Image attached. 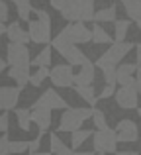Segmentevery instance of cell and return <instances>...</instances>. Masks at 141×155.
<instances>
[{
  "label": "cell",
  "instance_id": "6da1fadb",
  "mask_svg": "<svg viewBox=\"0 0 141 155\" xmlns=\"http://www.w3.org/2000/svg\"><path fill=\"white\" fill-rule=\"evenodd\" d=\"M51 8L61 12V16L71 22H90L94 18V0H59Z\"/></svg>",
  "mask_w": 141,
  "mask_h": 155
},
{
  "label": "cell",
  "instance_id": "7a4b0ae2",
  "mask_svg": "<svg viewBox=\"0 0 141 155\" xmlns=\"http://www.w3.org/2000/svg\"><path fill=\"white\" fill-rule=\"evenodd\" d=\"M51 47H55V49L61 53V55L67 59V65H71V67H82L84 63H88L86 55H84L79 47H75V43L69 41V38L65 35L63 30L55 35V39L51 41Z\"/></svg>",
  "mask_w": 141,
  "mask_h": 155
},
{
  "label": "cell",
  "instance_id": "3957f363",
  "mask_svg": "<svg viewBox=\"0 0 141 155\" xmlns=\"http://www.w3.org/2000/svg\"><path fill=\"white\" fill-rule=\"evenodd\" d=\"M131 49H133V43H127V41H122V43H114L104 55H100V59L96 61L102 73H114L118 71V63L127 55Z\"/></svg>",
  "mask_w": 141,
  "mask_h": 155
},
{
  "label": "cell",
  "instance_id": "277c9868",
  "mask_svg": "<svg viewBox=\"0 0 141 155\" xmlns=\"http://www.w3.org/2000/svg\"><path fill=\"white\" fill-rule=\"evenodd\" d=\"M94 108H72V110H65L59 120V132H76L80 130L84 120L92 118Z\"/></svg>",
  "mask_w": 141,
  "mask_h": 155
},
{
  "label": "cell",
  "instance_id": "5b68a950",
  "mask_svg": "<svg viewBox=\"0 0 141 155\" xmlns=\"http://www.w3.org/2000/svg\"><path fill=\"white\" fill-rule=\"evenodd\" d=\"M92 145L96 153H114L118 147V136L114 130H104V132H94L92 134Z\"/></svg>",
  "mask_w": 141,
  "mask_h": 155
},
{
  "label": "cell",
  "instance_id": "8992f818",
  "mask_svg": "<svg viewBox=\"0 0 141 155\" xmlns=\"http://www.w3.org/2000/svg\"><path fill=\"white\" fill-rule=\"evenodd\" d=\"M6 63L10 67H24L30 65V51L22 43H8L6 45Z\"/></svg>",
  "mask_w": 141,
  "mask_h": 155
},
{
  "label": "cell",
  "instance_id": "52a82bcc",
  "mask_svg": "<svg viewBox=\"0 0 141 155\" xmlns=\"http://www.w3.org/2000/svg\"><path fill=\"white\" fill-rule=\"evenodd\" d=\"M49 79L55 87L67 88L75 84V73H72L71 65H55L53 69H49Z\"/></svg>",
  "mask_w": 141,
  "mask_h": 155
},
{
  "label": "cell",
  "instance_id": "ba28073f",
  "mask_svg": "<svg viewBox=\"0 0 141 155\" xmlns=\"http://www.w3.org/2000/svg\"><path fill=\"white\" fill-rule=\"evenodd\" d=\"M34 108H45V110H67V102L59 92L53 88H47L37 100H35Z\"/></svg>",
  "mask_w": 141,
  "mask_h": 155
},
{
  "label": "cell",
  "instance_id": "9c48e42d",
  "mask_svg": "<svg viewBox=\"0 0 141 155\" xmlns=\"http://www.w3.org/2000/svg\"><path fill=\"white\" fill-rule=\"evenodd\" d=\"M27 34H30V39H31V41L45 45V43L51 41V24L41 22V20H30Z\"/></svg>",
  "mask_w": 141,
  "mask_h": 155
},
{
  "label": "cell",
  "instance_id": "30bf717a",
  "mask_svg": "<svg viewBox=\"0 0 141 155\" xmlns=\"http://www.w3.org/2000/svg\"><path fill=\"white\" fill-rule=\"evenodd\" d=\"M116 102H118L120 108L123 110H133L137 108V102H139V92L135 87H122L116 91Z\"/></svg>",
  "mask_w": 141,
  "mask_h": 155
},
{
  "label": "cell",
  "instance_id": "8fae6325",
  "mask_svg": "<svg viewBox=\"0 0 141 155\" xmlns=\"http://www.w3.org/2000/svg\"><path fill=\"white\" fill-rule=\"evenodd\" d=\"M116 136H118V141H122V143L137 141V137H139L137 124L133 120H120L118 126H116Z\"/></svg>",
  "mask_w": 141,
  "mask_h": 155
},
{
  "label": "cell",
  "instance_id": "7c38bea8",
  "mask_svg": "<svg viewBox=\"0 0 141 155\" xmlns=\"http://www.w3.org/2000/svg\"><path fill=\"white\" fill-rule=\"evenodd\" d=\"M65 35L69 38L71 43H88L92 41V31L84 26L82 22H76V24H71V26L63 28Z\"/></svg>",
  "mask_w": 141,
  "mask_h": 155
},
{
  "label": "cell",
  "instance_id": "4fadbf2b",
  "mask_svg": "<svg viewBox=\"0 0 141 155\" xmlns=\"http://www.w3.org/2000/svg\"><path fill=\"white\" fill-rule=\"evenodd\" d=\"M20 100L18 87H0V110H14Z\"/></svg>",
  "mask_w": 141,
  "mask_h": 155
},
{
  "label": "cell",
  "instance_id": "5bb4252c",
  "mask_svg": "<svg viewBox=\"0 0 141 155\" xmlns=\"http://www.w3.org/2000/svg\"><path fill=\"white\" fill-rule=\"evenodd\" d=\"M92 81H94V63L88 61L80 67L79 73H75V84L76 87H92Z\"/></svg>",
  "mask_w": 141,
  "mask_h": 155
},
{
  "label": "cell",
  "instance_id": "9a60e30c",
  "mask_svg": "<svg viewBox=\"0 0 141 155\" xmlns=\"http://www.w3.org/2000/svg\"><path fill=\"white\" fill-rule=\"evenodd\" d=\"M6 35H8V39H10V43H22V45H26V43L30 41V34L24 31V28L20 26L18 22L8 24L6 26Z\"/></svg>",
  "mask_w": 141,
  "mask_h": 155
},
{
  "label": "cell",
  "instance_id": "2e32d148",
  "mask_svg": "<svg viewBox=\"0 0 141 155\" xmlns=\"http://www.w3.org/2000/svg\"><path fill=\"white\" fill-rule=\"evenodd\" d=\"M31 124L39 126V132L49 130V126H51V110L34 108V110H31Z\"/></svg>",
  "mask_w": 141,
  "mask_h": 155
},
{
  "label": "cell",
  "instance_id": "e0dca14e",
  "mask_svg": "<svg viewBox=\"0 0 141 155\" xmlns=\"http://www.w3.org/2000/svg\"><path fill=\"white\" fill-rule=\"evenodd\" d=\"M8 77L10 79L16 81V84H18V88L22 91L24 87H26L27 83H30V65H24V67H10V71H8Z\"/></svg>",
  "mask_w": 141,
  "mask_h": 155
},
{
  "label": "cell",
  "instance_id": "ac0fdd59",
  "mask_svg": "<svg viewBox=\"0 0 141 155\" xmlns=\"http://www.w3.org/2000/svg\"><path fill=\"white\" fill-rule=\"evenodd\" d=\"M123 8H126V14L130 16V20H133V22L141 20V0H123Z\"/></svg>",
  "mask_w": 141,
  "mask_h": 155
},
{
  "label": "cell",
  "instance_id": "d6986e66",
  "mask_svg": "<svg viewBox=\"0 0 141 155\" xmlns=\"http://www.w3.org/2000/svg\"><path fill=\"white\" fill-rule=\"evenodd\" d=\"M90 31H92V41L94 43H98V45H108V43H112L110 34H108L100 24H94V28H92Z\"/></svg>",
  "mask_w": 141,
  "mask_h": 155
},
{
  "label": "cell",
  "instance_id": "ffe728a7",
  "mask_svg": "<svg viewBox=\"0 0 141 155\" xmlns=\"http://www.w3.org/2000/svg\"><path fill=\"white\" fill-rule=\"evenodd\" d=\"M94 20L96 24H106V22H116V8L114 6H108V8H102V10L94 12Z\"/></svg>",
  "mask_w": 141,
  "mask_h": 155
},
{
  "label": "cell",
  "instance_id": "44dd1931",
  "mask_svg": "<svg viewBox=\"0 0 141 155\" xmlns=\"http://www.w3.org/2000/svg\"><path fill=\"white\" fill-rule=\"evenodd\" d=\"M14 4H16L18 18L24 20V22H30V16H31V12H34V8H31L30 0H14Z\"/></svg>",
  "mask_w": 141,
  "mask_h": 155
},
{
  "label": "cell",
  "instance_id": "7402d4cb",
  "mask_svg": "<svg viewBox=\"0 0 141 155\" xmlns=\"http://www.w3.org/2000/svg\"><path fill=\"white\" fill-rule=\"evenodd\" d=\"M16 118H18L20 130L27 132V130L31 128V112L27 108H16Z\"/></svg>",
  "mask_w": 141,
  "mask_h": 155
},
{
  "label": "cell",
  "instance_id": "603a6c76",
  "mask_svg": "<svg viewBox=\"0 0 141 155\" xmlns=\"http://www.w3.org/2000/svg\"><path fill=\"white\" fill-rule=\"evenodd\" d=\"M49 63H51V47H43L30 65H35L39 69V67H49Z\"/></svg>",
  "mask_w": 141,
  "mask_h": 155
},
{
  "label": "cell",
  "instance_id": "cb8c5ba5",
  "mask_svg": "<svg viewBox=\"0 0 141 155\" xmlns=\"http://www.w3.org/2000/svg\"><path fill=\"white\" fill-rule=\"evenodd\" d=\"M114 28H116V43H122L127 35V30H130V20H116Z\"/></svg>",
  "mask_w": 141,
  "mask_h": 155
},
{
  "label": "cell",
  "instance_id": "d4e9b609",
  "mask_svg": "<svg viewBox=\"0 0 141 155\" xmlns=\"http://www.w3.org/2000/svg\"><path fill=\"white\" fill-rule=\"evenodd\" d=\"M88 137H92V132L90 130H76V132H72V137H71V145L72 147H79V145H82L84 141L88 140Z\"/></svg>",
  "mask_w": 141,
  "mask_h": 155
},
{
  "label": "cell",
  "instance_id": "484cf974",
  "mask_svg": "<svg viewBox=\"0 0 141 155\" xmlns=\"http://www.w3.org/2000/svg\"><path fill=\"white\" fill-rule=\"evenodd\" d=\"M49 77V67H39L37 71L34 73V75L30 77V84H34V87H39V84L43 83V81Z\"/></svg>",
  "mask_w": 141,
  "mask_h": 155
},
{
  "label": "cell",
  "instance_id": "4316f807",
  "mask_svg": "<svg viewBox=\"0 0 141 155\" xmlns=\"http://www.w3.org/2000/svg\"><path fill=\"white\" fill-rule=\"evenodd\" d=\"M92 120H94L96 132H104V130H108V122H106V116H104L102 110L94 108V112H92Z\"/></svg>",
  "mask_w": 141,
  "mask_h": 155
},
{
  "label": "cell",
  "instance_id": "83f0119b",
  "mask_svg": "<svg viewBox=\"0 0 141 155\" xmlns=\"http://www.w3.org/2000/svg\"><path fill=\"white\" fill-rule=\"evenodd\" d=\"M76 92H79L80 98H84L90 106L96 104V96H94V88L92 87H76Z\"/></svg>",
  "mask_w": 141,
  "mask_h": 155
},
{
  "label": "cell",
  "instance_id": "f1b7e54d",
  "mask_svg": "<svg viewBox=\"0 0 141 155\" xmlns=\"http://www.w3.org/2000/svg\"><path fill=\"white\" fill-rule=\"evenodd\" d=\"M30 149V141H22V140H16V141H10V153L16 155V153H24Z\"/></svg>",
  "mask_w": 141,
  "mask_h": 155
},
{
  "label": "cell",
  "instance_id": "f546056e",
  "mask_svg": "<svg viewBox=\"0 0 141 155\" xmlns=\"http://www.w3.org/2000/svg\"><path fill=\"white\" fill-rule=\"evenodd\" d=\"M135 71H137V63H123L118 67L120 75H133Z\"/></svg>",
  "mask_w": 141,
  "mask_h": 155
},
{
  "label": "cell",
  "instance_id": "4dcf8cb0",
  "mask_svg": "<svg viewBox=\"0 0 141 155\" xmlns=\"http://www.w3.org/2000/svg\"><path fill=\"white\" fill-rule=\"evenodd\" d=\"M51 151H57V149H61V147H65V143H63V140H61V137H59V136H55V134H51Z\"/></svg>",
  "mask_w": 141,
  "mask_h": 155
},
{
  "label": "cell",
  "instance_id": "1f68e13d",
  "mask_svg": "<svg viewBox=\"0 0 141 155\" xmlns=\"http://www.w3.org/2000/svg\"><path fill=\"white\" fill-rule=\"evenodd\" d=\"M10 153V140L8 136H2L0 137V155H8Z\"/></svg>",
  "mask_w": 141,
  "mask_h": 155
},
{
  "label": "cell",
  "instance_id": "d6a6232c",
  "mask_svg": "<svg viewBox=\"0 0 141 155\" xmlns=\"http://www.w3.org/2000/svg\"><path fill=\"white\" fill-rule=\"evenodd\" d=\"M8 126H10V116H8V112H4L2 116H0V132L6 134L8 132Z\"/></svg>",
  "mask_w": 141,
  "mask_h": 155
},
{
  "label": "cell",
  "instance_id": "836d02e7",
  "mask_svg": "<svg viewBox=\"0 0 141 155\" xmlns=\"http://www.w3.org/2000/svg\"><path fill=\"white\" fill-rule=\"evenodd\" d=\"M8 14H10V12H8V4L4 2V0H0V24H4L8 20Z\"/></svg>",
  "mask_w": 141,
  "mask_h": 155
},
{
  "label": "cell",
  "instance_id": "e575fe53",
  "mask_svg": "<svg viewBox=\"0 0 141 155\" xmlns=\"http://www.w3.org/2000/svg\"><path fill=\"white\" fill-rule=\"evenodd\" d=\"M41 137H43V132H39V136L35 137V140H31V141H30V151H31V153H37L39 143H41Z\"/></svg>",
  "mask_w": 141,
  "mask_h": 155
},
{
  "label": "cell",
  "instance_id": "d590c367",
  "mask_svg": "<svg viewBox=\"0 0 141 155\" xmlns=\"http://www.w3.org/2000/svg\"><path fill=\"white\" fill-rule=\"evenodd\" d=\"M112 94H116V84H106L100 96H102V98H110Z\"/></svg>",
  "mask_w": 141,
  "mask_h": 155
},
{
  "label": "cell",
  "instance_id": "8d00e7d4",
  "mask_svg": "<svg viewBox=\"0 0 141 155\" xmlns=\"http://www.w3.org/2000/svg\"><path fill=\"white\" fill-rule=\"evenodd\" d=\"M35 16H37V20H41V22H47V24H51V16L47 14V10H35Z\"/></svg>",
  "mask_w": 141,
  "mask_h": 155
},
{
  "label": "cell",
  "instance_id": "74e56055",
  "mask_svg": "<svg viewBox=\"0 0 141 155\" xmlns=\"http://www.w3.org/2000/svg\"><path fill=\"white\" fill-rule=\"evenodd\" d=\"M53 155H72V149H71V147H67V145H65V147L57 149V151H55Z\"/></svg>",
  "mask_w": 141,
  "mask_h": 155
},
{
  "label": "cell",
  "instance_id": "f35d334b",
  "mask_svg": "<svg viewBox=\"0 0 141 155\" xmlns=\"http://www.w3.org/2000/svg\"><path fill=\"white\" fill-rule=\"evenodd\" d=\"M135 83H141V67L137 65V71H135Z\"/></svg>",
  "mask_w": 141,
  "mask_h": 155
},
{
  "label": "cell",
  "instance_id": "ab89813d",
  "mask_svg": "<svg viewBox=\"0 0 141 155\" xmlns=\"http://www.w3.org/2000/svg\"><path fill=\"white\" fill-rule=\"evenodd\" d=\"M135 47H137V65L141 67V43H137Z\"/></svg>",
  "mask_w": 141,
  "mask_h": 155
},
{
  "label": "cell",
  "instance_id": "60d3db41",
  "mask_svg": "<svg viewBox=\"0 0 141 155\" xmlns=\"http://www.w3.org/2000/svg\"><path fill=\"white\" fill-rule=\"evenodd\" d=\"M116 155H139V153H135V151H118Z\"/></svg>",
  "mask_w": 141,
  "mask_h": 155
},
{
  "label": "cell",
  "instance_id": "b9f144b4",
  "mask_svg": "<svg viewBox=\"0 0 141 155\" xmlns=\"http://www.w3.org/2000/svg\"><path fill=\"white\" fill-rule=\"evenodd\" d=\"M6 65H8V63H6V61H4V59H0V73H2V71H4V69H6Z\"/></svg>",
  "mask_w": 141,
  "mask_h": 155
},
{
  "label": "cell",
  "instance_id": "7bdbcfd3",
  "mask_svg": "<svg viewBox=\"0 0 141 155\" xmlns=\"http://www.w3.org/2000/svg\"><path fill=\"white\" fill-rule=\"evenodd\" d=\"M72 155H94L92 151H76V153H72Z\"/></svg>",
  "mask_w": 141,
  "mask_h": 155
},
{
  "label": "cell",
  "instance_id": "ee69618b",
  "mask_svg": "<svg viewBox=\"0 0 141 155\" xmlns=\"http://www.w3.org/2000/svg\"><path fill=\"white\" fill-rule=\"evenodd\" d=\"M4 34H6V26H4V24H0V38H2Z\"/></svg>",
  "mask_w": 141,
  "mask_h": 155
},
{
  "label": "cell",
  "instance_id": "f6af8a7d",
  "mask_svg": "<svg viewBox=\"0 0 141 155\" xmlns=\"http://www.w3.org/2000/svg\"><path fill=\"white\" fill-rule=\"evenodd\" d=\"M135 88H137V92L141 94V83H135Z\"/></svg>",
  "mask_w": 141,
  "mask_h": 155
},
{
  "label": "cell",
  "instance_id": "bcb514c9",
  "mask_svg": "<svg viewBox=\"0 0 141 155\" xmlns=\"http://www.w3.org/2000/svg\"><path fill=\"white\" fill-rule=\"evenodd\" d=\"M31 155H51V153H39L37 151V153H31Z\"/></svg>",
  "mask_w": 141,
  "mask_h": 155
},
{
  "label": "cell",
  "instance_id": "7dc6e473",
  "mask_svg": "<svg viewBox=\"0 0 141 155\" xmlns=\"http://www.w3.org/2000/svg\"><path fill=\"white\" fill-rule=\"evenodd\" d=\"M137 26H139V30H141V20H139V22H137Z\"/></svg>",
  "mask_w": 141,
  "mask_h": 155
},
{
  "label": "cell",
  "instance_id": "c3c4849f",
  "mask_svg": "<svg viewBox=\"0 0 141 155\" xmlns=\"http://www.w3.org/2000/svg\"><path fill=\"white\" fill-rule=\"evenodd\" d=\"M137 112H139V116H141V108H137Z\"/></svg>",
  "mask_w": 141,
  "mask_h": 155
},
{
  "label": "cell",
  "instance_id": "681fc988",
  "mask_svg": "<svg viewBox=\"0 0 141 155\" xmlns=\"http://www.w3.org/2000/svg\"><path fill=\"white\" fill-rule=\"evenodd\" d=\"M98 155H104V153H98Z\"/></svg>",
  "mask_w": 141,
  "mask_h": 155
},
{
  "label": "cell",
  "instance_id": "f907efd6",
  "mask_svg": "<svg viewBox=\"0 0 141 155\" xmlns=\"http://www.w3.org/2000/svg\"><path fill=\"white\" fill-rule=\"evenodd\" d=\"M120 2H123V0H120Z\"/></svg>",
  "mask_w": 141,
  "mask_h": 155
}]
</instances>
